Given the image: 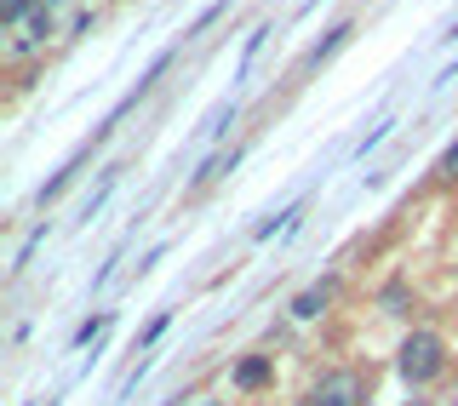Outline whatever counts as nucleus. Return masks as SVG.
Returning a JSON list of instances; mask_svg holds the SVG:
<instances>
[{"label":"nucleus","instance_id":"obj_1","mask_svg":"<svg viewBox=\"0 0 458 406\" xmlns=\"http://www.w3.org/2000/svg\"><path fill=\"white\" fill-rule=\"evenodd\" d=\"M395 367H401L407 384H436L441 367H447V343H441L436 332H412V338L395 350Z\"/></svg>","mask_w":458,"mask_h":406},{"label":"nucleus","instance_id":"obj_2","mask_svg":"<svg viewBox=\"0 0 458 406\" xmlns=\"http://www.w3.org/2000/svg\"><path fill=\"white\" fill-rule=\"evenodd\" d=\"M367 401V378L361 372H350V367H333V372H321L310 389V406H361Z\"/></svg>","mask_w":458,"mask_h":406},{"label":"nucleus","instance_id":"obj_3","mask_svg":"<svg viewBox=\"0 0 458 406\" xmlns=\"http://www.w3.org/2000/svg\"><path fill=\"white\" fill-rule=\"evenodd\" d=\"M327 303H333V281H321V286H304V292L293 298V315H298V321H315V315H321Z\"/></svg>","mask_w":458,"mask_h":406},{"label":"nucleus","instance_id":"obj_4","mask_svg":"<svg viewBox=\"0 0 458 406\" xmlns=\"http://www.w3.org/2000/svg\"><path fill=\"white\" fill-rule=\"evenodd\" d=\"M235 161H241V149H218V155H207L200 161V172H195V190H207V183H218L224 172H235Z\"/></svg>","mask_w":458,"mask_h":406},{"label":"nucleus","instance_id":"obj_5","mask_svg":"<svg viewBox=\"0 0 458 406\" xmlns=\"http://www.w3.org/2000/svg\"><path fill=\"white\" fill-rule=\"evenodd\" d=\"M350 35H355V29H350V23H338V29H333V35H327V40H321V47H315V52L304 57V63H310V69H321V63H327V57H338L344 47H350Z\"/></svg>","mask_w":458,"mask_h":406},{"label":"nucleus","instance_id":"obj_6","mask_svg":"<svg viewBox=\"0 0 458 406\" xmlns=\"http://www.w3.org/2000/svg\"><path fill=\"white\" fill-rule=\"evenodd\" d=\"M235 384H241V389H264V384H269V360H264V355L241 360V367H235Z\"/></svg>","mask_w":458,"mask_h":406},{"label":"nucleus","instance_id":"obj_7","mask_svg":"<svg viewBox=\"0 0 458 406\" xmlns=\"http://www.w3.org/2000/svg\"><path fill=\"white\" fill-rule=\"evenodd\" d=\"M40 6H47V0H0V18H6V23H23V18H35Z\"/></svg>","mask_w":458,"mask_h":406},{"label":"nucleus","instance_id":"obj_8","mask_svg":"<svg viewBox=\"0 0 458 406\" xmlns=\"http://www.w3.org/2000/svg\"><path fill=\"white\" fill-rule=\"evenodd\" d=\"M104 326H109V315H92V321H81L75 343H92V338H98V332H104Z\"/></svg>","mask_w":458,"mask_h":406},{"label":"nucleus","instance_id":"obj_9","mask_svg":"<svg viewBox=\"0 0 458 406\" xmlns=\"http://www.w3.org/2000/svg\"><path fill=\"white\" fill-rule=\"evenodd\" d=\"M384 309H390V315H407V286H390V292H384Z\"/></svg>","mask_w":458,"mask_h":406},{"label":"nucleus","instance_id":"obj_10","mask_svg":"<svg viewBox=\"0 0 458 406\" xmlns=\"http://www.w3.org/2000/svg\"><path fill=\"white\" fill-rule=\"evenodd\" d=\"M384 138H390V121H384V126H372V132L361 138V155H367V149H378V143H384Z\"/></svg>","mask_w":458,"mask_h":406},{"label":"nucleus","instance_id":"obj_11","mask_svg":"<svg viewBox=\"0 0 458 406\" xmlns=\"http://www.w3.org/2000/svg\"><path fill=\"white\" fill-rule=\"evenodd\" d=\"M441 178H458V143H447V155H441Z\"/></svg>","mask_w":458,"mask_h":406},{"label":"nucleus","instance_id":"obj_12","mask_svg":"<svg viewBox=\"0 0 458 406\" xmlns=\"http://www.w3.org/2000/svg\"><path fill=\"white\" fill-rule=\"evenodd\" d=\"M447 40H458V23H453V29H447Z\"/></svg>","mask_w":458,"mask_h":406},{"label":"nucleus","instance_id":"obj_13","mask_svg":"<svg viewBox=\"0 0 458 406\" xmlns=\"http://www.w3.org/2000/svg\"><path fill=\"white\" fill-rule=\"evenodd\" d=\"M207 406H224V401H207Z\"/></svg>","mask_w":458,"mask_h":406}]
</instances>
